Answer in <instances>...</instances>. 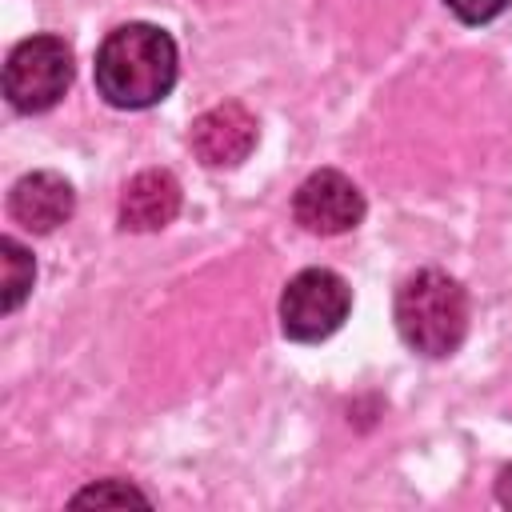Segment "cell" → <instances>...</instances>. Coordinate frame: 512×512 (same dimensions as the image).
Masks as SVG:
<instances>
[{
	"mask_svg": "<svg viewBox=\"0 0 512 512\" xmlns=\"http://www.w3.org/2000/svg\"><path fill=\"white\" fill-rule=\"evenodd\" d=\"M256 136H260L256 116L236 100H224V104L200 112L192 120V132H188L192 152L208 168H232V164L248 160V152L256 148Z\"/></svg>",
	"mask_w": 512,
	"mask_h": 512,
	"instance_id": "6",
	"label": "cell"
},
{
	"mask_svg": "<svg viewBox=\"0 0 512 512\" xmlns=\"http://www.w3.org/2000/svg\"><path fill=\"white\" fill-rule=\"evenodd\" d=\"M464 24H484V20H496L512 0H444Z\"/></svg>",
	"mask_w": 512,
	"mask_h": 512,
	"instance_id": "11",
	"label": "cell"
},
{
	"mask_svg": "<svg viewBox=\"0 0 512 512\" xmlns=\"http://www.w3.org/2000/svg\"><path fill=\"white\" fill-rule=\"evenodd\" d=\"M496 500L504 504V508H512V464L500 472V480H496Z\"/></svg>",
	"mask_w": 512,
	"mask_h": 512,
	"instance_id": "12",
	"label": "cell"
},
{
	"mask_svg": "<svg viewBox=\"0 0 512 512\" xmlns=\"http://www.w3.org/2000/svg\"><path fill=\"white\" fill-rule=\"evenodd\" d=\"M352 312V288L328 268H304L288 280L280 296V328L288 340L316 344L328 340Z\"/></svg>",
	"mask_w": 512,
	"mask_h": 512,
	"instance_id": "4",
	"label": "cell"
},
{
	"mask_svg": "<svg viewBox=\"0 0 512 512\" xmlns=\"http://www.w3.org/2000/svg\"><path fill=\"white\" fill-rule=\"evenodd\" d=\"M292 212H296V220L308 232H316V236H340V232H348V228H356L364 220V196H360V188L344 172L320 168V172H312L296 188Z\"/></svg>",
	"mask_w": 512,
	"mask_h": 512,
	"instance_id": "5",
	"label": "cell"
},
{
	"mask_svg": "<svg viewBox=\"0 0 512 512\" xmlns=\"http://www.w3.org/2000/svg\"><path fill=\"white\" fill-rule=\"evenodd\" d=\"M176 84V44L156 24H120L96 52V88L116 108H152Z\"/></svg>",
	"mask_w": 512,
	"mask_h": 512,
	"instance_id": "1",
	"label": "cell"
},
{
	"mask_svg": "<svg viewBox=\"0 0 512 512\" xmlns=\"http://www.w3.org/2000/svg\"><path fill=\"white\" fill-rule=\"evenodd\" d=\"M76 208L72 184L56 172H28L12 184L8 192V212L16 224L32 228V232H52L60 228Z\"/></svg>",
	"mask_w": 512,
	"mask_h": 512,
	"instance_id": "7",
	"label": "cell"
},
{
	"mask_svg": "<svg viewBox=\"0 0 512 512\" xmlns=\"http://www.w3.org/2000/svg\"><path fill=\"white\" fill-rule=\"evenodd\" d=\"M176 212H180V184L164 168H148L132 176L120 192V224L128 232H156L172 224Z\"/></svg>",
	"mask_w": 512,
	"mask_h": 512,
	"instance_id": "8",
	"label": "cell"
},
{
	"mask_svg": "<svg viewBox=\"0 0 512 512\" xmlns=\"http://www.w3.org/2000/svg\"><path fill=\"white\" fill-rule=\"evenodd\" d=\"M72 84V48L60 36H28L8 52L4 96L16 112H48Z\"/></svg>",
	"mask_w": 512,
	"mask_h": 512,
	"instance_id": "3",
	"label": "cell"
},
{
	"mask_svg": "<svg viewBox=\"0 0 512 512\" xmlns=\"http://www.w3.org/2000/svg\"><path fill=\"white\" fill-rule=\"evenodd\" d=\"M396 328L404 344L420 356H452L468 332V296L464 288L428 268L400 284L396 292Z\"/></svg>",
	"mask_w": 512,
	"mask_h": 512,
	"instance_id": "2",
	"label": "cell"
},
{
	"mask_svg": "<svg viewBox=\"0 0 512 512\" xmlns=\"http://www.w3.org/2000/svg\"><path fill=\"white\" fill-rule=\"evenodd\" d=\"M128 500L148 504V496H144V492H136L132 484H116V480H108V484H92V488H84L72 504H128Z\"/></svg>",
	"mask_w": 512,
	"mask_h": 512,
	"instance_id": "10",
	"label": "cell"
},
{
	"mask_svg": "<svg viewBox=\"0 0 512 512\" xmlns=\"http://www.w3.org/2000/svg\"><path fill=\"white\" fill-rule=\"evenodd\" d=\"M0 252H4V312H16L20 300L28 296L32 288V276H36V264L28 256L24 244H16L12 236L0 240Z\"/></svg>",
	"mask_w": 512,
	"mask_h": 512,
	"instance_id": "9",
	"label": "cell"
}]
</instances>
